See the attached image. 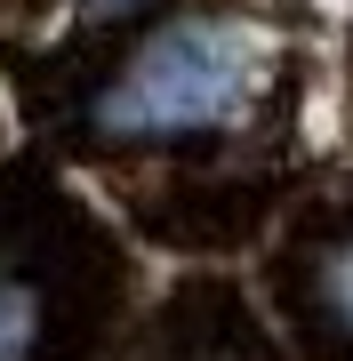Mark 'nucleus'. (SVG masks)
<instances>
[{"label":"nucleus","mask_w":353,"mask_h":361,"mask_svg":"<svg viewBox=\"0 0 353 361\" xmlns=\"http://www.w3.org/2000/svg\"><path fill=\"white\" fill-rule=\"evenodd\" d=\"M281 89V32L241 8L144 25L80 97L89 153H201L241 137Z\"/></svg>","instance_id":"obj_1"},{"label":"nucleus","mask_w":353,"mask_h":361,"mask_svg":"<svg viewBox=\"0 0 353 361\" xmlns=\"http://www.w3.org/2000/svg\"><path fill=\"white\" fill-rule=\"evenodd\" d=\"M161 0H65V16H73V32H129L144 25Z\"/></svg>","instance_id":"obj_4"},{"label":"nucleus","mask_w":353,"mask_h":361,"mask_svg":"<svg viewBox=\"0 0 353 361\" xmlns=\"http://www.w3.org/2000/svg\"><path fill=\"white\" fill-rule=\"evenodd\" d=\"M289 313L321 353H353V225H321L289 265Z\"/></svg>","instance_id":"obj_3"},{"label":"nucleus","mask_w":353,"mask_h":361,"mask_svg":"<svg viewBox=\"0 0 353 361\" xmlns=\"http://www.w3.org/2000/svg\"><path fill=\"white\" fill-rule=\"evenodd\" d=\"M80 337V257L73 233H0V361H65Z\"/></svg>","instance_id":"obj_2"}]
</instances>
